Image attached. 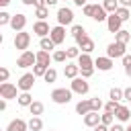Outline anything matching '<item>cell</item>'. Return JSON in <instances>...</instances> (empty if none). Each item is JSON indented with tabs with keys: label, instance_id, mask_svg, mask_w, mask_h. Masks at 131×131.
<instances>
[{
	"label": "cell",
	"instance_id": "f35d334b",
	"mask_svg": "<svg viewBox=\"0 0 131 131\" xmlns=\"http://www.w3.org/2000/svg\"><path fill=\"white\" fill-rule=\"evenodd\" d=\"M90 108H92V111H96V113H98V111H100V108H104V104H102V100H100V98H98V96H96V98H90Z\"/></svg>",
	"mask_w": 131,
	"mask_h": 131
},
{
	"label": "cell",
	"instance_id": "11a10c76",
	"mask_svg": "<svg viewBox=\"0 0 131 131\" xmlns=\"http://www.w3.org/2000/svg\"><path fill=\"white\" fill-rule=\"evenodd\" d=\"M10 2H12V0H0V6H8Z\"/></svg>",
	"mask_w": 131,
	"mask_h": 131
},
{
	"label": "cell",
	"instance_id": "8fae6325",
	"mask_svg": "<svg viewBox=\"0 0 131 131\" xmlns=\"http://www.w3.org/2000/svg\"><path fill=\"white\" fill-rule=\"evenodd\" d=\"M49 37L53 39L55 45H61V43L66 41V27H63V25H55V27H51Z\"/></svg>",
	"mask_w": 131,
	"mask_h": 131
},
{
	"label": "cell",
	"instance_id": "ac0fdd59",
	"mask_svg": "<svg viewBox=\"0 0 131 131\" xmlns=\"http://www.w3.org/2000/svg\"><path fill=\"white\" fill-rule=\"evenodd\" d=\"M115 119H117L119 123H129V121H131V111H129L125 104H121V106L117 108V113H115Z\"/></svg>",
	"mask_w": 131,
	"mask_h": 131
},
{
	"label": "cell",
	"instance_id": "d6986e66",
	"mask_svg": "<svg viewBox=\"0 0 131 131\" xmlns=\"http://www.w3.org/2000/svg\"><path fill=\"white\" fill-rule=\"evenodd\" d=\"M92 18H94L96 23H102V20H106V18H108V12L104 10V6H102V4H94V12H92Z\"/></svg>",
	"mask_w": 131,
	"mask_h": 131
},
{
	"label": "cell",
	"instance_id": "e0dca14e",
	"mask_svg": "<svg viewBox=\"0 0 131 131\" xmlns=\"http://www.w3.org/2000/svg\"><path fill=\"white\" fill-rule=\"evenodd\" d=\"M78 74H80V66H78V63L68 61V63L63 66V76H66V78L74 80V78H78Z\"/></svg>",
	"mask_w": 131,
	"mask_h": 131
},
{
	"label": "cell",
	"instance_id": "db71d44e",
	"mask_svg": "<svg viewBox=\"0 0 131 131\" xmlns=\"http://www.w3.org/2000/svg\"><path fill=\"white\" fill-rule=\"evenodd\" d=\"M20 2H23L25 6H33V0H20Z\"/></svg>",
	"mask_w": 131,
	"mask_h": 131
},
{
	"label": "cell",
	"instance_id": "7402d4cb",
	"mask_svg": "<svg viewBox=\"0 0 131 131\" xmlns=\"http://www.w3.org/2000/svg\"><path fill=\"white\" fill-rule=\"evenodd\" d=\"M90 111H92V108H90V98H84V100H80V102L76 104V113H78V115H82V117H84V115H88Z\"/></svg>",
	"mask_w": 131,
	"mask_h": 131
},
{
	"label": "cell",
	"instance_id": "ee69618b",
	"mask_svg": "<svg viewBox=\"0 0 131 131\" xmlns=\"http://www.w3.org/2000/svg\"><path fill=\"white\" fill-rule=\"evenodd\" d=\"M108 131H125V127H123V123L117 121V123H113V125L108 127Z\"/></svg>",
	"mask_w": 131,
	"mask_h": 131
},
{
	"label": "cell",
	"instance_id": "b9f144b4",
	"mask_svg": "<svg viewBox=\"0 0 131 131\" xmlns=\"http://www.w3.org/2000/svg\"><path fill=\"white\" fill-rule=\"evenodd\" d=\"M82 12H84V16H90V18H92V12H94V4H86V6H82Z\"/></svg>",
	"mask_w": 131,
	"mask_h": 131
},
{
	"label": "cell",
	"instance_id": "816d5d0a",
	"mask_svg": "<svg viewBox=\"0 0 131 131\" xmlns=\"http://www.w3.org/2000/svg\"><path fill=\"white\" fill-rule=\"evenodd\" d=\"M57 2H59V0H45V4H47V6H49V8H51V6H55V4H57Z\"/></svg>",
	"mask_w": 131,
	"mask_h": 131
},
{
	"label": "cell",
	"instance_id": "4dcf8cb0",
	"mask_svg": "<svg viewBox=\"0 0 131 131\" xmlns=\"http://www.w3.org/2000/svg\"><path fill=\"white\" fill-rule=\"evenodd\" d=\"M108 98H111V100H117V102H121V100H125V94H123V90H121V88H111V92H108Z\"/></svg>",
	"mask_w": 131,
	"mask_h": 131
},
{
	"label": "cell",
	"instance_id": "f907efd6",
	"mask_svg": "<svg viewBox=\"0 0 131 131\" xmlns=\"http://www.w3.org/2000/svg\"><path fill=\"white\" fill-rule=\"evenodd\" d=\"M119 4H121V6H127V8H131V0H119Z\"/></svg>",
	"mask_w": 131,
	"mask_h": 131
},
{
	"label": "cell",
	"instance_id": "1f68e13d",
	"mask_svg": "<svg viewBox=\"0 0 131 131\" xmlns=\"http://www.w3.org/2000/svg\"><path fill=\"white\" fill-rule=\"evenodd\" d=\"M35 16H37V20H45V18L49 16V6H39V8H35Z\"/></svg>",
	"mask_w": 131,
	"mask_h": 131
},
{
	"label": "cell",
	"instance_id": "52a82bcc",
	"mask_svg": "<svg viewBox=\"0 0 131 131\" xmlns=\"http://www.w3.org/2000/svg\"><path fill=\"white\" fill-rule=\"evenodd\" d=\"M29 45H31V35H29L27 31H18V33H14V47H16V49L27 51Z\"/></svg>",
	"mask_w": 131,
	"mask_h": 131
},
{
	"label": "cell",
	"instance_id": "277c9868",
	"mask_svg": "<svg viewBox=\"0 0 131 131\" xmlns=\"http://www.w3.org/2000/svg\"><path fill=\"white\" fill-rule=\"evenodd\" d=\"M70 88H72V92H74V94H80V96H84V94H88V90H90V84H88V80H86V78L78 76V78H74V80L70 82Z\"/></svg>",
	"mask_w": 131,
	"mask_h": 131
},
{
	"label": "cell",
	"instance_id": "60d3db41",
	"mask_svg": "<svg viewBox=\"0 0 131 131\" xmlns=\"http://www.w3.org/2000/svg\"><path fill=\"white\" fill-rule=\"evenodd\" d=\"M121 59H123V66H125V74L129 76V74H131V55H129V53H125Z\"/></svg>",
	"mask_w": 131,
	"mask_h": 131
},
{
	"label": "cell",
	"instance_id": "680465c9",
	"mask_svg": "<svg viewBox=\"0 0 131 131\" xmlns=\"http://www.w3.org/2000/svg\"><path fill=\"white\" fill-rule=\"evenodd\" d=\"M4 131H6V129H4Z\"/></svg>",
	"mask_w": 131,
	"mask_h": 131
},
{
	"label": "cell",
	"instance_id": "d4e9b609",
	"mask_svg": "<svg viewBox=\"0 0 131 131\" xmlns=\"http://www.w3.org/2000/svg\"><path fill=\"white\" fill-rule=\"evenodd\" d=\"M115 41H121V43H129L131 41V31H127V29H121L119 33H115Z\"/></svg>",
	"mask_w": 131,
	"mask_h": 131
},
{
	"label": "cell",
	"instance_id": "30bf717a",
	"mask_svg": "<svg viewBox=\"0 0 131 131\" xmlns=\"http://www.w3.org/2000/svg\"><path fill=\"white\" fill-rule=\"evenodd\" d=\"M25 27H27V14H23V12H16V14H12L10 29H12L14 33H18V31H25Z\"/></svg>",
	"mask_w": 131,
	"mask_h": 131
},
{
	"label": "cell",
	"instance_id": "d590c367",
	"mask_svg": "<svg viewBox=\"0 0 131 131\" xmlns=\"http://www.w3.org/2000/svg\"><path fill=\"white\" fill-rule=\"evenodd\" d=\"M100 123H104V125L111 127V125L115 123V113H106V111H104V113L100 115Z\"/></svg>",
	"mask_w": 131,
	"mask_h": 131
},
{
	"label": "cell",
	"instance_id": "f6af8a7d",
	"mask_svg": "<svg viewBox=\"0 0 131 131\" xmlns=\"http://www.w3.org/2000/svg\"><path fill=\"white\" fill-rule=\"evenodd\" d=\"M80 74H82V78H86V80H88V78H90V76L94 74V70H82Z\"/></svg>",
	"mask_w": 131,
	"mask_h": 131
},
{
	"label": "cell",
	"instance_id": "c3c4849f",
	"mask_svg": "<svg viewBox=\"0 0 131 131\" xmlns=\"http://www.w3.org/2000/svg\"><path fill=\"white\" fill-rule=\"evenodd\" d=\"M33 6L39 8V6H47V4H45V0H33Z\"/></svg>",
	"mask_w": 131,
	"mask_h": 131
},
{
	"label": "cell",
	"instance_id": "9a60e30c",
	"mask_svg": "<svg viewBox=\"0 0 131 131\" xmlns=\"http://www.w3.org/2000/svg\"><path fill=\"white\" fill-rule=\"evenodd\" d=\"M76 63L80 66V72H82V70H96V68H94V59L90 57V53H80V57H78Z\"/></svg>",
	"mask_w": 131,
	"mask_h": 131
},
{
	"label": "cell",
	"instance_id": "83f0119b",
	"mask_svg": "<svg viewBox=\"0 0 131 131\" xmlns=\"http://www.w3.org/2000/svg\"><path fill=\"white\" fill-rule=\"evenodd\" d=\"M102 6H104V10L108 14H113V12H117V8L121 4H119V0H102Z\"/></svg>",
	"mask_w": 131,
	"mask_h": 131
},
{
	"label": "cell",
	"instance_id": "f1b7e54d",
	"mask_svg": "<svg viewBox=\"0 0 131 131\" xmlns=\"http://www.w3.org/2000/svg\"><path fill=\"white\" fill-rule=\"evenodd\" d=\"M117 16H119L123 23H127V20L131 18V10H129L127 6H119V8H117Z\"/></svg>",
	"mask_w": 131,
	"mask_h": 131
},
{
	"label": "cell",
	"instance_id": "bcb514c9",
	"mask_svg": "<svg viewBox=\"0 0 131 131\" xmlns=\"http://www.w3.org/2000/svg\"><path fill=\"white\" fill-rule=\"evenodd\" d=\"M123 94H125V100H127V102H131V86H129V88H125V90H123Z\"/></svg>",
	"mask_w": 131,
	"mask_h": 131
},
{
	"label": "cell",
	"instance_id": "5b68a950",
	"mask_svg": "<svg viewBox=\"0 0 131 131\" xmlns=\"http://www.w3.org/2000/svg\"><path fill=\"white\" fill-rule=\"evenodd\" d=\"M0 96L6 100H16L18 98V86H14L12 82H2L0 84Z\"/></svg>",
	"mask_w": 131,
	"mask_h": 131
},
{
	"label": "cell",
	"instance_id": "4fadbf2b",
	"mask_svg": "<svg viewBox=\"0 0 131 131\" xmlns=\"http://www.w3.org/2000/svg\"><path fill=\"white\" fill-rule=\"evenodd\" d=\"M76 45L82 49V53H92V51H94V41H92L88 35H84V37L76 39Z\"/></svg>",
	"mask_w": 131,
	"mask_h": 131
},
{
	"label": "cell",
	"instance_id": "5bb4252c",
	"mask_svg": "<svg viewBox=\"0 0 131 131\" xmlns=\"http://www.w3.org/2000/svg\"><path fill=\"white\" fill-rule=\"evenodd\" d=\"M33 33H35L37 37H49V33H51V27H49L45 20H37V23L33 25Z\"/></svg>",
	"mask_w": 131,
	"mask_h": 131
},
{
	"label": "cell",
	"instance_id": "8992f818",
	"mask_svg": "<svg viewBox=\"0 0 131 131\" xmlns=\"http://www.w3.org/2000/svg\"><path fill=\"white\" fill-rule=\"evenodd\" d=\"M125 49H127L125 43H121V41H113V43L106 45V55L113 57V59H117V57H123V55L127 53Z\"/></svg>",
	"mask_w": 131,
	"mask_h": 131
},
{
	"label": "cell",
	"instance_id": "cb8c5ba5",
	"mask_svg": "<svg viewBox=\"0 0 131 131\" xmlns=\"http://www.w3.org/2000/svg\"><path fill=\"white\" fill-rule=\"evenodd\" d=\"M57 45L53 43V39L51 37H41V41H39V49H45V51H53Z\"/></svg>",
	"mask_w": 131,
	"mask_h": 131
},
{
	"label": "cell",
	"instance_id": "6da1fadb",
	"mask_svg": "<svg viewBox=\"0 0 131 131\" xmlns=\"http://www.w3.org/2000/svg\"><path fill=\"white\" fill-rule=\"evenodd\" d=\"M72 88H55V90H51V100L55 102V104H68L70 100H72Z\"/></svg>",
	"mask_w": 131,
	"mask_h": 131
},
{
	"label": "cell",
	"instance_id": "6f0895ef",
	"mask_svg": "<svg viewBox=\"0 0 131 131\" xmlns=\"http://www.w3.org/2000/svg\"><path fill=\"white\" fill-rule=\"evenodd\" d=\"M49 131H55V129H49Z\"/></svg>",
	"mask_w": 131,
	"mask_h": 131
},
{
	"label": "cell",
	"instance_id": "9f6ffc18",
	"mask_svg": "<svg viewBox=\"0 0 131 131\" xmlns=\"http://www.w3.org/2000/svg\"><path fill=\"white\" fill-rule=\"evenodd\" d=\"M125 131H131V121H129V125L125 127Z\"/></svg>",
	"mask_w": 131,
	"mask_h": 131
},
{
	"label": "cell",
	"instance_id": "f5cc1de1",
	"mask_svg": "<svg viewBox=\"0 0 131 131\" xmlns=\"http://www.w3.org/2000/svg\"><path fill=\"white\" fill-rule=\"evenodd\" d=\"M0 111H6V98L0 100Z\"/></svg>",
	"mask_w": 131,
	"mask_h": 131
},
{
	"label": "cell",
	"instance_id": "f546056e",
	"mask_svg": "<svg viewBox=\"0 0 131 131\" xmlns=\"http://www.w3.org/2000/svg\"><path fill=\"white\" fill-rule=\"evenodd\" d=\"M70 33H72V37H74V39H80V37L88 35V33H86V29H84L82 25H72V31H70Z\"/></svg>",
	"mask_w": 131,
	"mask_h": 131
},
{
	"label": "cell",
	"instance_id": "3957f363",
	"mask_svg": "<svg viewBox=\"0 0 131 131\" xmlns=\"http://www.w3.org/2000/svg\"><path fill=\"white\" fill-rule=\"evenodd\" d=\"M35 80H37V76H35L33 72H27V74H23V76L18 78L16 86H18V90H20V92H31V90H33V86H35Z\"/></svg>",
	"mask_w": 131,
	"mask_h": 131
},
{
	"label": "cell",
	"instance_id": "681fc988",
	"mask_svg": "<svg viewBox=\"0 0 131 131\" xmlns=\"http://www.w3.org/2000/svg\"><path fill=\"white\" fill-rule=\"evenodd\" d=\"M72 2H74V4H76V6H80V8H82V6H86V4H88V0H72Z\"/></svg>",
	"mask_w": 131,
	"mask_h": 131
},
{
	"label": "cell",
	"instance_id": "74e56055",
	"mask_svg": "<svg viewBox=\"0 0 131 131\" xmlns=\"http://www.w3.org/2000/svg\"><path fill=\"white\" fill-rule=\"evenodd\" d=\"M10 20H12V14H8L6 10H0V27L10 25Z\"/></svg>",
	"mask_w": 131,
	"mask_h": 131
},
{
	"label": "cell",
	"instance_id": "e575fe53",
	"mask_svg": "<svg viewBox=\"0 0 131 131\" xmlns=\"http://www.w3.org/2000/svg\"><path fill=\"white\" fill-rule=\"evenodd\" d=\"M43 80H45L47 84H53V82L57 80V72H55L53 68H49V70L45 72V76H43Z\"/></svg>",
	"mask_w": 131,
	"mask_h": 131
},
{
	"label": "cell",
	"instance_id": "484cf974",
	"mask_svg": "<svg viewBox=\"0 0 131 131\" xmlns=\"http://www.w3.org/2000/svg\"><path fill=\"white\" fill-rule=\"evenodd\" d=\"M16 102H18V106H31V102H33L31 92H20L18 98H16Z\"/></svg>",
	"mask_w": 131,
	"mask_h": 131
},
{
	"label": "cell",
	"instance_id": "7c38bea8",
	"mask_svg": "<svg viewBox=\"0 0 131 131\" xmlns=\"http://www.w3.org/2000/svg\"><path fill=\"white\" fill-rule=\"evenodd\" d=\"M106 29H108L111 33H119V31L123 29V20L117 16V12L108 14V18H106Z\"/></svg>",
	"mask_w": 131,
	"mask_h": 131
},
{
	"label": "cell",
	"instance_id": "7a4b0ae2",
	"mask_svg": "<svg viewBox=\"0 0 131 131\" xmlns=\"http://www.w3.org/2000/svg\"><path fill=\"white\" fill-rule=\"evenodd\" d=\"M37 63V53H33L31 49H27V51H20V55H18V59H16V68H33Z\"/></svg>",
	"mask_w": 131,
	"mask_h": 131
},
{
	"label": "cell",
	"instance_id": "4316f807",
	"mask_svg": "<svg viewBox=\"0 0 131 131\" xmlns=\"http://www.w3.org/2000/svg\"><path fill=\"white\" fill-rule=\"evenodd\" d=\"M41 129H43L41 117H31L29 119V131H41Z\"/></svg>",
	"mask_w": 131,
	"mask_h": 131
},
{
	"label": "cell",
	"instance_id": "ab89813d",
	"mask_svg": "<svg viewBox=\"0 0 131 131\" xmlns=\"http://www.w3.org/2000/svg\"><path fill=\"white\" fill-rule=\"evenodd\" d=\"M119 106H121V104H119L117 100H108V102L104 104V111H106V113H117Z\"/></svg>",
	"mask_w": 131,
	"mask_h": 131
},
{
	"label": "cell",
	"instance_id": "44dd1931",
	"mask_svg": "<svg viewBox=\"0 0 131 131\" xmlns=\"http://www.w3.org/2000/svg\"><path fill=\"white\" fill-rule=\"evenodd\" d=\"M37 61L49 68V63L53 61V53H51V51H45V49H39V51H37Z\"/></svg>",
	"mask_w": 131,
	"mask_h": 131
},
{
	"label": "cell",
	"instance_id": "603a6c76",
	"mask_svg": "<svg viewBox=\"0 0 131 131\" xmlns=\"http://www.w3.org/2000/svg\"><path fill=\"white\" fill-rule=\"evenodd\" d=\"M43 111H45V106H43V102H41V100H33V102H31V106H29L31 117H39V115H43Z\"/></svg>",
	"mask_w": 131,
	"mask_h": 131
},
{
	"label": "cell",
	"instance_id": "ffe728a7",
	"mask_svg": "<svg viewBox=\"0 0 131 131\" xmlns=\"http://www.w3.org/2000/svg\"><path fill=\"white\" fill-rule=\"evenodd\" d=\"M98 123H100V115H98L96 111H90L88 115H84V125H86V127H92V129H94Z\"/></svg>",
	"mask_w": 131,
	"mask_h": 131
},
{
	"label": "cell",
	"instance_id": "2e32d148",
	"mask_svg": "<svg viewBox=\"0 0 131 131\" xmlns=\"http://www.w3.org/2000/svg\"><path fill=\"white\" fill-rule=\"evenodd\" d=\"M6 131H29V121L25 119H12L6 127Z\"/></svg>",
	"mask_w": 131,
	"mask_h": 131
},
{
	"label": "cell",
	"instance_id": "8d00e7d4",
	"mask_svg": "<svg viewBox=\"0 0 131 131\" xmlns=\"http://www.w3.org/2000/svg\"><path fill=\"white\" fill-rule=\"evenodd\" d=\"M47 70H49V68H47V66H43V63H39V61L33 66V74H35L37 78H39V76H45V72H47Z\"/></svg>",
	"mask_w": 131,
	"mask_h": 131
},
{
	"label": "cell",
	"instance_id": "9c48e42d",
	"mask_svg": "<svg viewBox=\"0 0 131 131\" xmlns=\"http://www.w3.org/2000/svg\"><path fill=\"white\" fill-rule=\"evenodd\" d=\"M113 66H115V61H113V57H108V55H98V57L94 59V68H96L98 72H108V70H113Z\"/></svg>",
	"mask_w": 131,
	"mask_h": 131
},
{
	"label": "cell",
	"instance_id": "836d02e7",
	"mask_svg": "<svg viewBox=\"0 0 131 131\" xmlns=\"http://www.w3.org/2000/svg\"><path fill=\"white\" fill-rule=\"evenodd\" d=\"M66 53H68V59H78V57H80V53H82V49L76 45V47H68V49H66Z\"/></svg>",
	"mask_w": 131,
	"mask_h": 131
},
{
	"label": "cell",
	"instance_id": "ba28073f",
	"mask_svg": "<svg viewBox=\"0 0 131 131\" xmlns=\"http://www.w3.org/2000/svg\"><path fill=\"white\" fill-rule=\"evenodd\" d=\"M72 23H74V10L68 8V6H61V8L57 10V25L68 27V25H72Z\"/></svg>",
	"mask_w": 131,
	"mask_h": 131
},
{
	"label": "cell",
	"instance_id": "7bdbcfd3",
	"mask_svg": "<svg viewBox=\"0 0 131 131\" xmlns=\"http://www.w3.org/2000/svg\"><path fill=\"white\" fill-rule=\"evenodd\" d=\"M8 76H10V72H8V68H0V82H8Z\"/></svg>",
	"mask_w": 131,
	"mask_h": 131
},
{
	"label": "cell",
	"instance_id": "7dc6e473",
	"mask_svg": "<svg viewBox=\"0 0 131 131\" xmlns=\"http://www.w3.org/2000/svg\"><path fill=\"white\" fill-rule=\"evenodd\" d=\"M94 131H108V125H104V123H98V125L94 127Z\"/></svg>",
	"mask_w": 131,
	"mask_h": 131
},
{
	"label": "cell",
	"instance_id": "d6a6232c",
	"mask_svg": "<svg viewBox=\"0 0 131 131\" xmlns=\"http://www.w3.org/2000/svg\"><path fill=\"white\" fill-rule=\"evenodd\" d=\"M66 59H68L66 49H55V51H53V61H55V63H63Z\"/></svg>",
	"mask_w": 131,
	"mask_h": 131
}]
</instances>
